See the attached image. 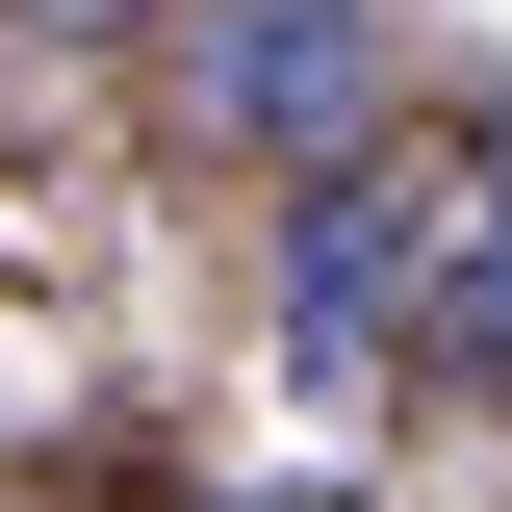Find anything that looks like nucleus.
<instances>
[{
    "mask_svg": "<svg viewBox=\"0 0 512 512\" xmlns=\"http://www.w3.org/2000/svg\"><path fill=\"white\" fill-rule=\"evenodd\" d=\"M154 103H180V154H282V180H333V154L410 128V52H384V0H180Z\"/></svg>",
    "mask_w": 512,
    "mask_h": 512,
    "instance_id": "nucleus-1",
    "label": "nucleus"
},
{
    "mask_svg": "<svg viewBox=\"0 0 512 512\" xmlns=\"http://www.w3.org/2000/svg\"><path fill=\"white\" fill-rule=\"evenodd\" d=\"M436 282H461V205L436 180H384V154H333L308 205H282V384H410L436 359Z\"/></svg>",
    "mask_w": 512,
    "mask_h": 512,
    "instance_id": "nucleus-2",
    "label": "nucleus"
},
{
    "mask_svg": "<svg viewBox=\"0 0 512 512\" xmlns=\"http://www.w3.org/2000/svg\"><path fill=\"white\" fill-rule=\"evenodd\" d=\"M436 384L512 410V205H461V282H436Z\"/></svg>",
    "mask_w": 512,
    "mask_h": 512,
    "instance_id": "nucleus-3",
    "label": "nucleus"
},
{
    "mask_svg": "<svg viewBox=\"0 0 512 512\" xmlns=\"http://www.w3.org/2000/svg\"><path fill=\"white\" fill-rule=\"evenodd\" d=\"M461 205H512V103H487V180H461Z\"/></svg>",
    "mask_w": 512,
    "mask_h": 512,
    "instance_id": "nucleus-4",
    "label": "nucleus"
},
{
    "mask_svg": "<svg viewBox=\"0 0 512 512\" xmlns=\"http://www.w3.org/2000/svg\"><path fill=\"white\" fill-rule=\"evenodd\" d=\"M26 26H128V0H26Z\"/></svg>",
    "mask_w": 512,
    "mask_h": 512,
    "instance_id": "nucleus-5",
    "label": "nucleus"
}]
</instances>
